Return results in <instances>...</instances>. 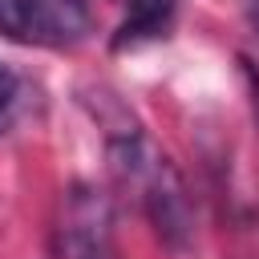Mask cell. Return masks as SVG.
<instances>
[{
    "label": "cell",
    "instance_id": "cell-1",
    "mask_svg": "<svg viewBox=\"0 0 259 259\" xmlns=\"http://www.w3.org/2000/svg\"><path fill=\"white\" fill-rule=\"evenodd\" d=\"M101 97H105V109H101L105 154H109V170H113L117 186L125 194H134L138 210L150 219V227L158 231V239L166 247H174V251L186 247L194 235V210H190L182 174L154 146V138L138 125V117L113 101V93H101Z\"/></svg>",
    "mask_w": 259,
    "mask_h": 259
},
{
    "label": "cell",
    "instance_id": "cell-2",
    "mask_svg": "<svg viewBox=\"0 0 259 259\" xmlns=\"http://www.w3.org/2000/svg\"><path fill=\"white\" fill-rule=\"evenodd\" d=\"M53 259H117L113 198L93 182H73L57 206Z\"/></svg>",
    "mask_w": 259,
    "mask_h": 259
},
{
    "label": "cell",
    "instance_id": "cell-3",
    "mask_svg": "<svg viewBox=\"0 0 259 259\" xmlns=\"http://www.w3.org/2000/svg\"><path fill=\"white\" fill-rule=\"evenodd\" d=\"M0 36L28 49H77L89 36V0H0Z\"/></svg>",
    "mask_w": 259,
    "mask_h": 259
},
{
    "label": "cell",
    "instance_id": "cell-4",
    "mask_svg": "<svg viewBox=\"0 0 259 259\" xmlns=\"http://www.w3.org/2000/svg\"><path fill=\"white\" fill-rule=\"evenodd\" d=\"M130 4V16L121 20L117 28V49L125 45H138V40H150V36H162L170 28V16H174V4L178 0H125Z\"/></svg>",
    "mask_w": 259,
    "mask_h": 259
},
{
    "label": "cell",
    "instance_id": "cell-5",
    "mask_svg": "<svg viewBox=\"0 0 259 259\" xmlns=\"http://www.w3.org/2000/svg\"><path fill=\"white\" fill-rule=\"evenodd\" d=\"M16 113H20V77H16L12 65L0 61V134L12 130Z\"/></svg>",
    "mask_w": 259,
    "mask_h": 259
},
{
    "label": "cell",
    "instance_id": "cell-6",
    "mask_svg": "<svg viewBox=\"0 0 259 259\" xmlns=\"http://www.w3.org/2000/svg\"><path fill=\"white\" fill-rule=\"evenodd\" d=\"M243 12H247V24H251V32L259 36V0H247V4H243Z\"/></svg>",
    "mask_w": 259,
    "mask_h": 259
}]
</instances>
